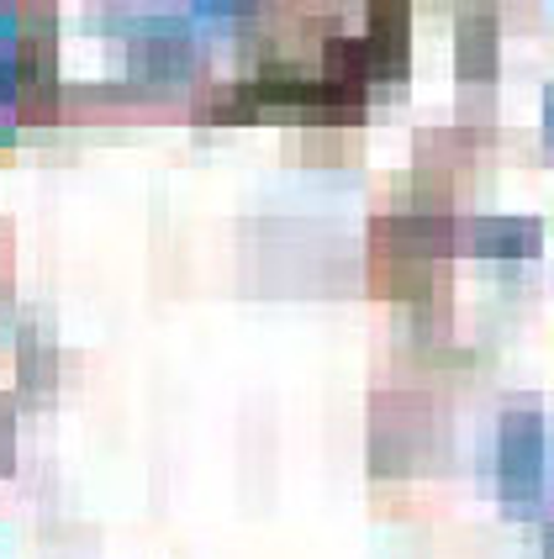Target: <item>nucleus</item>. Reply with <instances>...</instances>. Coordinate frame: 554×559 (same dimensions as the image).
<instances>
[{
    "instance_id": "1",
    "label": "nucleus",
    "mask_w": 554,
    "mask_h": 559,
    "mask_svg": "<svg viewBox=\"0 0 554 559\" xmlns=\"http://www.w3.org/2000/svg\"><path fill=\"white\" fill-rule=\"evenodd\" d=\"M550 475V428L533 406H512L496 428V486L512 507H533Z\"/></svg>"
},
{
    "instance_id": "2",
    "label": "nucleus",
    "mask_w": 554,
    "mask_h": 559,
    "mask_svg": "<svg viewBox=\"0 0 554 559\" xmlns=\"http://www.w3.org/2000/svg\"><path fill=\"white\" fill-rule=\"evenodd\" d=\"M464 249L481 259H539L544 227L533 217H481L464 227Z\"/></svg>"
},
{
    "instance_id": "3",
    "label": "nucleus",
    "mask_w": 554,
    "mask_h": 559,
    "mask_svg": "<svg viewBox=\"0 0 554 559\" xmlns=\"http://www.w3.org/2000/svg\"><path fill=\"white\" fill-rule=\"evenodd\" d=\"M132 69H138V74H164V80H175V74L190 69V53H185L180 43H164V37H158V43H143V48H138Z\"/></svg>"
},
{
    "instance_id": "4",
    "label": "nucleus",
    "mask_w": 554,
    "mask_h": 559,
    "mask_svg": "<svg viewBox=\"0 0 554 559\" xmlns=\"http://www.w3.org/2000/svg\"><path fill=\"white\" fill-rule=\"evenodd\" d=\"M460 53H464V74H492V22H464L460 27Z\"/></svg>"
},
{
    "instance_id": "5",
    "label": "nucleus",
    "mask_w": 554,
    "mask_h": 559,
    "mask_svg": "<svg viewBox=\"0 0 554 559\" xmlns=\"http://www.w3.org/2000/svg\"><path fill=\"white\" fill-rule=\"evenodd\" d=\"M544 132H550V143H554V85L544 91Z\"/></svg>"
},
{
    "instance_id": "6",
    "label": "nucleus",
    "mask_w": 554,
    "mask_h": 559,
    "mask_svg": "<svg viewBox=\"0 0 554 559\" xmlns=\"http://www.w3.org/2000/svg\"><path fill=\"white\" fill-rule=\"evenodd\" d=\"M544 555H550V559H554V528H550V533H544Z\"/></svg>"
},
{
    "instance_id": "7",
    "label": "nucleus",
    "mask_w": 554,
    "mask_h": 559,
    "mask_svg": "<svg viewBox=\"0 0 554 559\" xmlns=\"http://www.w3.org/2000/svg\"><path fill=\"white\" fill-rule=\"evenodd\" d=\"M0 143H11V127H5V122H0Z\"/></svg>"
}]
</instances>
